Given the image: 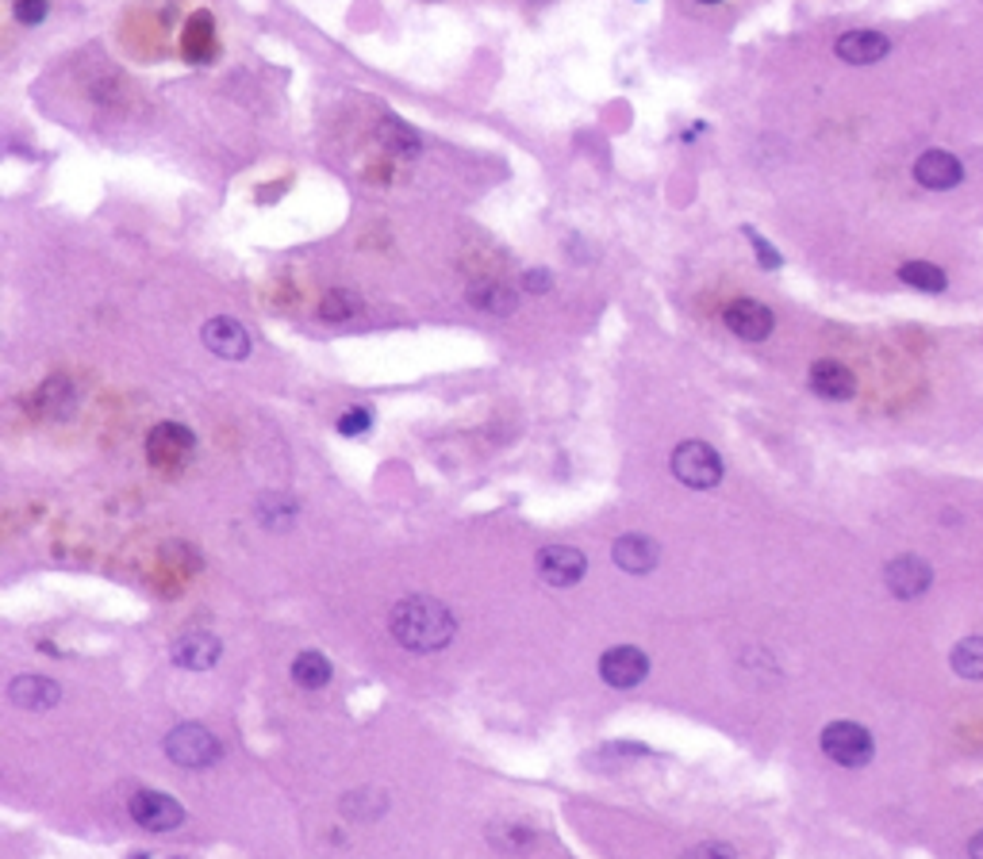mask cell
Here are the masks:
<instances>
[{
	"instance_id": "cell-20",
	"label": "cell",
	"mask_w": 983,
	"mask_h": 859,
	"mask_svg": "<svg viewBox=\"0 0 983 859\" xmlns=\"http://www.w3.org/2000/svg\"><path fill=\"white\" fill-rule=\"evenodd\" d=\"M331 660H327L323 652H300L292 660V679L300 687H308V691H319V687L331 683Z\"/></svg>"
},
{
	"instance_id": "cell-30",
	"label": "cell",
	"mask_w": 983,
	"mask_h": 859,
	"mask_svg": "<svg viewBox=\"0 0 983 859\" xmlns=\"http://www.w3.org/2000/svg\"><path fill=\"white\" fill-rule=\"evenodd\" d=\"M969 856H972V859H983V829L969 840Z\"/></svg>"
},
{
	"instance_id": "cell-21",
	"label": "cell",
	"mask_w": 983,
	"mask_h": 859,
	"mask_svg": "<svg viewBox=\"0 0 983 859\" xmlns=\"http://www.w3.org/2000/svg\"><path fill=\"white\" fill-rule=\"evenodd\" d=\"M899 280L910 288H918V292H946V285H949L946 269H938V265H930V261L899 265Z\"/></svg>"
},
{
	"instance_id": "cell-22",
	"label": "cell",
	"mask_w": 983,
	"mask_h": 859,
	"mask_svg": "<svg viewBox=\"0 0 983 859\" xmlns=\"http://www.w3.org/2000/svg\"><path fill=\"white\" fill-rule=\"evenodd\" d=\"M949 663L961 679H983V637H964L953 645Z\"/></svg>"
},
{
	"instance_id": "cell-12",
	"label": "cell",
	"mask_w": 983,
	"mask_h": 859,
	"mask_svg": "<svg viewBox=\"0 0 983 859\" xmlns=\"http://www.w3.org/2000/svg\"><path fill=\"white\" fill-rule=\"evenodd\" d=\"M915 181L930 192H949L964 181V166L949 150H923L915 161Z\"/></svg>"
},
{
	"instance_id": "cell-17",
	"label": "cell",
	"mask_w": 983,
	"mask_h": 859,
	"mask_svg": "<svg viewBox=\"0 0 983 859\" xmlns=\"http://www.w3.org/2000/svg\"><path fill=\"white\" fill-rule=\"evenodd\" d=\"M611 557H615V565H619L622 572L642 576V572H650V568L658 565L661 549H658V542L645 537V534H622L619 542H615Z\"/></svg>"
},
{
	"instance_id": "cell-27",
	"label": "cell",
	"mask_w": 983,
	"mask_h": 859,
	"mask_svg": "<svg viewBox=\"0 0 983 859\" xmlns=\"http://www.w3.org/2000/svg\"><path fill=\"white\" fill-rule=\"evenodd\" d=\"M745 234H749V242H753V249H756V261H761L764 269H780V254L772 249V242H764L761 234L749 231V226H745Z\"/></svg>"
},
{
	"instance_id": "cell-3",
	"label": "cell",
	"mask_w": 983,
	"mask_h": 859,
	"mask_svg": "<svg viewBox=\"0 0 983 859\" xmlns=\"http://www.w3.org/2000/svg\"><path fill=\"white\" fill-rule=\"evenodd\" d=\"M673 476L696 491H707L722 480V457L707 442H684L673 449Z\"/></svg>"
},
{
	"instance_id": "cell-29",
	"label": "cell",
	"mask_w": 983,
	"mask_h": 859,
	"mask_svg": "<svg viewBox=\"0 0 983 859\" xmlns=\"http://www.w3.org/2000/svg\"><path fill=\"white\" fill-rule=\"evenodd\" d=\"M522 288L534 292V295H542V292H550L553 288V277L545 269H530V272H522Z\"/></svg>"
},
{
	"instance_id": "cell-2",
	"label": "cell",
	"mask_w": 983,
	"mask_h": 859,
	"mask_svg": "<svg viewBox=\"0 0 983 859\" xmlns=\"http://www.w3.org/2000/svg\"><path fill=\"white\" fill-rule=\"evenodd\" d=\"M166 756L174 763H181V768L205 771V768H212V763L220 760L223 748H220V740H216L212 733L205 729V725L185 722V725H177V729L166 737Z\"/></svg>"
},
{
	"instance_id": "cell-15",
	"label": "cell",
	"mask_w": 983,
	"mask_h": 859,
	"mask_svg": "<svg viewBox=\"0 0 983 859\" xmlns=\"http://www.w3.org/2000/svg\"><path fill=\"white\" fill-rule=\"evenodd\" d=\"M220 656H223L220 637L200 634V629H192V634L177 637V645H174V663H181V668H189V671L216 668V663H220Z\"/></svg>"
},
{
	"instance_id": "cell-7",
	"label": "cell",
	"mask_w": 983,
	"mask_h": 859,
	"mask_svg": "<svg viewBox=\"0 0 983 859\" xmlns=\"http://www.w3.org/2000/svg\"><path fill=\"white\" fill-rule=\"evenodd\" d=\"M884 583H887V591H892L895 599H918V595L930 591L934 568L926 565L923 557H915V553H903V557L887 560Z\"/></svg>"
},
{
	"instance_id": "cell-31",
	"label": "cell",
	"mask_w": 983,
	"mask_h": 859,
	"mask_svg": "<svg viewBox=\"0 0 983 859\" xmlns=\"http://www.w3.org/2000/svg\"><path fill=\"white\" fill-rule=\"evenodd\" d=\"M699 4H722V0H699Z\"/></svg>"
},
{
	"instance_id": "cell-28",
	"label": "cell",
	"mask_w": 983,
	"mask_h": 859,
	"mask_svg": "<svg viewBox=\"0 0 983 859\" xmlns=\"http://www.w3.org/2000/svg\"><path fill=\"white\" fill-rule=\"evenodd\" d=\"M15 20L20 23H43L46 20V0H15Z\"/></svg>"
},
{
	"instance_id": "cell-19",
	"label": "cell",
	"mask_w": 983,
	"mask_h": 859,
	"mask_svg": "<svg viewBox=\"0 0 983 859\" xmlns=\"http://www.w3.org/2000/svg\"><path fill=\"white\" fill-rule=\"evenodd\" d=\"M470 303L485 315H511L519 308V295L499 280H477V285H470Z\"/></svg>"
},
{
	"instance_id": "cell-9",
	"label": "cell",
	"mask_w": 983,
	"mask_h": 859,
	"mask_svg": "<svg viewBox=\"0 0 983 859\" xmlns=\"http://www.w3.org/2000/svg\"><path fill=\"white\" fill-rule=\"evenodd\" d=\"M200 338H205V346L212 349L216 357H228V361H243V357H250V349H254L246 326L239 323V319H228V315L208 319L205 331H200Z\"/></svg>"
},
{
	"instance_id": "cell-13",
	"label": "cell",
	"mask_w": 983,
	"mask_h": 859,
	"mask_svg": "<svg viewBox=\"0 0 983 859\" xmlns=\"http://www.w3.org/2000/svg\"><path fill=\"white\" fill-rule=\"evenodd\" d=\"M887 51H892V38L884 35V31H846V35L833 43V54H838L841 62H849V66H876V62L887 58Z\"/></svg>"
},
{
	"instance_id": "cell-26",
	"label": "cell",
	"mask_w": 983,
	"mask_h": 859,
	"mask_svg": "<svg viewBox=\"0 0 983 859\" xmlns=\"http://www.w3.org/2000/svg\"><path fill=\"white\" fill-rule=\"evenodd\" d=\"M684 859H738L735 848L730 845H719V840H707V845H696L684 852Z\"/></svg>"
},
{
	"instance_id": "cell-18",
	"label": "cell",
	"mask_w": 983,
	"mask_h": 859,
	"mask_svg": "<svg viewBox=\"0 0 983 859\" xmlns=\"http://www.w3.org/2000/svg\"><path fill=\"white\" fill-rule=\"evenodd\" d=\"M377 143L385 146L388 154H396V158H416L419 150H423V138H419V131L411 127V123H400V120H380L377 127Z\"/></svg>"
},
{
	"instance_id": "cell-5",
	"label": "cell",
	"mask_w": 983,
	"mask_h": 859,
	"mask_svg": "<svg viewBox=\"0 0 983 859\" xmlns=\"http://www.w3.org/2000/svg\"><path fill=\"white\" fill-rule=\"evenodd\" d=\"M538 576H542L550 588H576L588 572V557L573 545H545L534 560Z\"/></svg>"
},
{
	"instance_id": "cell-11",
	"label": "cell",
	"mask_w": 983,
	"mask_h": 859,
	"mask_svg": "<svg viewBox=\"0 0 983 859\" xmlns=\"http://www.w3.org/2000/svg\"><path fill=\"white\" fill-rule=\"evenodd\" d=\"M722 323H727V331L738 334V338L764 342L772 334V326H776V319H772V311L764 308L761 300H735V303H727V311H722Z\"/></svg>"
},
{
	"instance_id": "cell-8",
	"label": "cell",
	"mask_w": 983,
	"mask_h": 859,
	"mask_svg": "<svg viewBox=\"0 0 983 859\" xmlns=\"http://www.w3.org/2000/svg\"><path fill=\"white\" fill-rule=\"evenodd\" d=\"M599 676H604V683L627 691V687H638L645 676H650V656L634 645L607 648V652L599 656Z\"/></svg>"
},
{
	"instance_id": "cell-10",
	"label": "cell",
	"mask_w": 983,
	"mask_h": 859,
	"mask_svg": "<svg viewBox=\"0 0 983 859\" xmlns=\"http://www.w3.org/2000/svg\"><path fill=\"white\" fill-rule=\"evenodd\" d=\"M131 817L151 833H169L185 822V810L162 791H139L131 799Z\"/></svg>"
},
{
	"instance_id": "cell-24",
	"label": "cell",
	"mask_w": 983,
	"mask_h": 859,
	"mask_svg": "<svg viewBox=\"0 0 983 859\" xmlns=\"http://www.w3.org/2000/svg\"><path fill=\"white\" fill-rule=\"evenodd\" d=\"M38 408H43L51 419L69 415V411H74V388H69V380L54 377L51 384H46L43 392H38Z\"/></svg>"
},
{
	"instance_id": "cell-23",
	"label": "cell",
	"mask_w": 983,
	"mask_h": 859,
	"mask_svg": "<svg viewBox=\"0 0 983 859\" xmlns=\"http://www.w3.org/2000/svg\"><path fill=\"white\" fill-rule=\"evenodd\" d=\"M357 311H362V300H357V292H350V288H331V292L323 295V303H319V319H327V323H346V319H354Z\"/></svg>"
},
{
	"instance_id": "cell-14",
	"label": "cell",
	"mask_w": 983,
	"mask_h": 859,
	"mask_svg": "<svg viewBox=\"0 0 983 859\" xmlns=\"http://www.w3.org/2000/svg\"><path fill=\"white\" fill-rule=\"evenodd\" d=\"M807 380H810V392L822 395V400H830V403H846V400H853V392H857L853 372H849L841 361H815Z\"/></svg>"
},
{
	"instance_id": "cell-16",
	"label": "cell",
	"mask_w": 983,
	"mask_h": 859,
	"mask_svg": "<svg viewBox=\"0 0 983 859\" xmlns=\"http://www.w3.org/2000/svg\"><path fill=\"white\" fill-rule=\"evenodd\" d=\"M62 699V687L46 676H15L8 687V702L20 710H51Z\"/></svg>"
},
{
	"instance_id": "cell-4",
	"label": "cell",
	"mask_w": 983,
	"mask_h": 859,
	"mask_svg": "<svg viewBox=\"0 0 983 859\" xmlns=\"http://www.w3.org/2000/svg\"><path fill=\"white\" fill-rule=\"evenodd\" d=\"M822 752L830 756L838 768H864L876 756L872 733L857 722H830L822 729Z\"/></svg>"
},
{
	"instance_id": "cell-25",
	"label": "cell",
	"mask_w": 983,
	"mask_h": 859,
	"mask_svg": "<svg viewBox=\"0 0 983 859\" xmlns=\"http://www.w3.org/2000/svg\"><path fill=\"white\" fill-rule=\"evenodd\" d=\"M365 430H373L369 408H350L346 415L339 419V434H346V437H357V434H365Z\"/></svg>"
},
{
	"instance_id": "cell-1",
	"label": "cell",
	"mask_w": 983,
	"mask_h": 859,
	"mask_svg": "<svg viewBox=\"0 0 983 859\" xmlns=\"http://www.w3.org/2000/svg\"><path fill=\"white\" fill-rule=\"evenodd\" d=\"M388 629H393V637L408 648V652H439V648H446L454 642L457 622L446 603L427 599V595H411L393 606V614H388Z\"/></svg>"
},
{
	"instance_id": "cell-6",
	"label": "cell",
	"mask_w": 983,
	"mask_h": 859,
	"mask_svg": "<svg viewBox=\"0 0 983 859\" xmlns=\"http://www.w3.org/2000/svg\"><path fill=\"white\" fill-rule=\"evenodd\" d=\"M192 449H197V437H192V430L181 423H162L151 430V437H146V457L162 468L185 465V460L192 457Z\"/></svg>"
}]
</instances>
